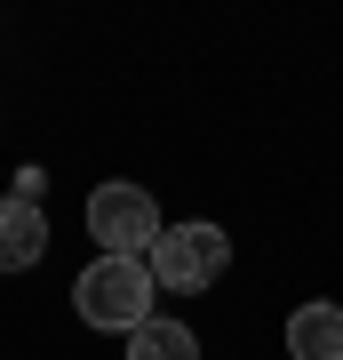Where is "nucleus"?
<instances>
[{
    "mask_svg": "<svg viewBox=\"0 0 343 360\" xmlns=\"http://www.w3.org/2000/svg\"><path fill=\"white\" fill-rule=\"evenodd\" d=\"M72 312L104 336H128L152 321V264L144 257H96L88 272L72 281Z\"/></svg>",
    "mask_w": 343,
    "mask_h": 360,
    "instance_id": "nucleus-1",
    "label": "nucleus"
},
{
    "mask_svg": "<svg viewBox=\"0 0 343 360\" xmlns=\"http://www.w3.org/2000/svg\"><path fill=\"white\" fill-rule=\"evenodd\" d=\"M144 264H152V288L200 296V288L224 281V264H231V232H224V224H168L160 248H152Z\"/></svg>",
    "mask_w": 343,
    "mask_h": 360,
    "instance_id": "nucleus-3",
    "label": "nucleus"
},
{
    "mask_svg": "<svg viewBox=\"0 0 343 360\" xmlns=\"http://www.w3.org/2000/svg\"><path fill=\"white\" fill-rule=\"evenodd\" d=\"M288 352L295 360H343V304H295L288 312Z\"/></svg>",
    "mask_w": 343,
    "mask_h": 360,
    "instance_id": "nucleus-5",
    "label": "nucleus"
},
{
    "mask_svg": "<svg viewBox=\"0 0 343 360\" xmlns=\"http://www.w3.org/2000/svg\"><path fill=\"white\" fill-rule=\"evenodd\" d=\"M88 232H96L104 257H152L168 224H160V200L144 193V184L112 176V184H96V193H88Z\"/></svg>",
    "mask_w": 343,
    "mask_h": 360,
    "instance_id": "nucleus-2",
    "label": "nucleus"
},
{
    "mask_svg": "<svg viewBox=\"0 0 343 360\" xmlns=\"http://www.w3.org/2000/svg\"><path fill=\"white\" fill-rule=\"evenodd\" d=\"M48 257V217H40V200H0V272H32Z\"/></svg>",
    "mask_w": 343,
    "mask_h": 360,
    "instance_id": "nucleus-4",
    "label": "nucleus"
},
{
    "mask_svg": "<svg viewBox=\"0 0 343 360\" xmlns=\"http://www.w3.org/2000/svg\"><path fill=\"white\" fill-rule=\"evenodd\" d=\"M128 360H200V336L184 321H144L128 328Z\"/></svg>",
    "mask_w": 343,
    "mask_h": 360,
    "instance_id": "nucleus-6",
    "label": "nucleus"
}]
</instances>
